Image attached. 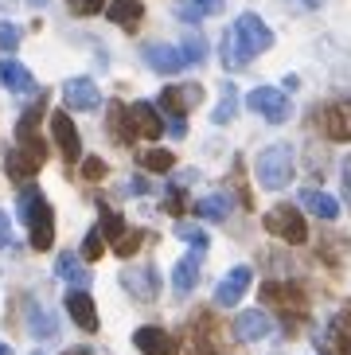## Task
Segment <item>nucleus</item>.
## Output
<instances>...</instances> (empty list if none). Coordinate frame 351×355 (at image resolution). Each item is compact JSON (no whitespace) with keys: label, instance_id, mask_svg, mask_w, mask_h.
<instances>
[{"label":"nucleus","instance_id":"1","mask_svg":"<svg viewBox=\"0 0 351 355\" xmlns=\"http://www.w3.org/2000/svg\"><path fill=\"white\" fill-rule=\"evenodd\" d=\"M273 47V32H269V24L254 12H242L234 20L227 35H223V67L227 71H238V67H246L254 55L269 51Z\"/></svg>","mask_w":351,"mask_h":355},{"label":"nucleus","instance_id":"2","mask_svg":"<svg viewBox=\"0 0 351 355\" xmlns=\"http://www.w3.org/2000/svg\"><path fill=\"white\" fill-rule=\"evenodd\" d=\"M16 207H20V219L28 223V230H31V246H35V250H51L55 211H51V203L43 199V191L28 184V188L20 191V199H16Z\"/></svg>","mask_w":351,"mask_h":355},{"label":"nucleus","instance_id":"3","mask_svg":"<svg viewBox=\"0 0 351 355\" xmlns=\"http://www.w3.org/2000/svg\"><path fill=\"white\" fill-rule=\"evenodd\" d=\"M297 172V157H293L289 145H269L266 153H258V164H254V176L266 191H281Z\"/></svg>","mask_w":351,"mask_h":355},{"label":"nucleus","instance_id":"4","mask_svg":"<svg viewBox=\"0 0 351 355\" xmlns=\"http://www.w3.org/2000/svg\"><path fill=\"white\" fill-rule=\"evenodd\" d=\"M262 223H266V230L281 242H293V246L309 242V223H305V215H300L297 207H289V203H277L273 211H266Z\"/></svg>","mask_w":351,"mask_h":355},{"label":"nucleus","instance_id":"5","mask_svg":"<svg viewBox=\"0 0 351 355\" xmlns=\"http://www.w3.org/2000/svg\"><path fill=\"white\" fill-rule=\"evenodd\" d=\"M262 301L277 309L281 320H285V328L300 324V320H305V313H309V301H305V293H300L297 285H277V282H269L266 289H262Z\"/></svg>","mask_w":351,"mask_h":355},{"label":"nucleus","instance_id":"6","mask_svg":"<svg viewBox=\"0 0 351 355\" xmlns=\"http://www.w3.org/2000/svg\"><path fill=\"white\" fill-rule=\"evenodd\" d=\"M246 105L254 110L258 117H266L269 125H285L293 117V105H289V94L277 90V86H254L246 98Z\"/></svg>","mask_w":351,"mask_h":355},{"label":"nucleus","instance_id":"7","mask_svg":"<svg viewBox=\"0 0 351 355\" xmlns=\"http://www.w3.org/2000/svg\"><path fill=\"white\" fill-rule=\"evenodd\" d=\"M316 347H320V355H351V309L336 313L316 332Z\"/></svg>","mask_w":351,"mask_h":355},{"label":"nucleus","instance_id":"8","mask_svg":"<svg viewBox=\"0 0 351 355\" xmlns=\"http://www.w3.org/2000/svg\"><path fill=\"white\" fill-rule=\"evenodd\" d=\"M203 102V86L199 83H180V86H164L160 90V110L168 117H184L187 110H196Z\"/></svg>","mask_w":351,"mask_h":355},{"label":"nucleus","instance_id":"9","mask_svg":"<svg viewBox=\"0 0 351 355\" xmlns=\"http://www.w3.org/2000/svg\"><path fill=\"white\" fill-rule=\"evenodd\" d=\"M51 133H55V145H59L62 160L67 164H78L83 160V141H78V129H74L71 114H51Z\"/></svg>","mask_w":351,"mask_h":355},{"label":"nucleus","instance_id":"10","mask_svg":"<svg viewBox=\"0 0 351 355\" xmlns=\"http://www.w3.org/2000/svg\"><path fill=\"white\" fill-rule=\"evenodd\" d=\"M234 340H242V344H258V340H266L269 332H273V320H269L266 309H246V313L234 316Z\"/></svg>","mask_w":351,"mask_h":355},{"label":"nucleus","instance_id":"11","mask_svg":"<svg viewBox=\"0 0 351 355\" xmlns=\"http://www.w3.org/2000/svg\"><path fill=\"white\" fill-rule=\"evenodd\" d=\"M320 129L328 133V141H351V98H340V102L324 105Z\"/></svg>","mask_w":351,"mask_h":355},{"label":"nucleus","instance_id":"12","mask_svg":"<svg viewBox=\"0 0 351 355\" xmlns=\"http://www.w3.org/2000/svg\"><path fill=\"white\" fill-rule=\"evenodd\" d=\"M141 55H145V63L153 67L156 74H180L187 67L184 51H180V47H172V43H145V47H141Z\"/></svg>","mask_w":351,"mask_h":355},{"label":"nucleus","instance_id":"13","mask_svg":"<svg viewBox=\"0 0 351 355\" xmlns=\"http://www.w3.org/2000/svg\"><path fill=\"white\" fill-rule=\"evenodd\" d=\"M121 285L133 293L137 301H156V293H160V273L153 266H133V270L121 273Z\"/></svg>","mask_w":351,"mask_h":355},{"label":"nucleus","instance_id":"14","mask_svg":"<svg viewBox=\"0 0 351 355\" xmlns=\"http://www.w3.org/2000/svg\"><path fill=\"white\" fill-rule=\"evenodd\" d=\"M250 282H254V270L250 266H234V270L219 282V289H215V304H223V309H230V304H238L242 301V293L250 289Z\"/></svg>","mask_w":351,"mask_h":355},{"label":"nucleus","instance_id":"15","mask_svg":"<svg viewBox=\"0 0 351 355\" xmlns=\"http://www.w3.org/2000/svg\"><path fill=\"white\" fill-rule=\"evenodd\" d=\"M62 102L71 105V110L90 114V110H98V105H102V94H98L94 78H71V83L62 86Z\"/></svg>","mask_w":351,"mask_h":355},{"label":"nucleus","instance_id":"16","mask_svg":"<svg viewBox=\"0 0 351 355\" xmlns=\"http://www.w3.org/2000/svg\"><path fill=\"white\" fill-rule=\"evenodd\" d=\"M133 344L141 347V355H180V347H176V340L164 332V328H137L133 332Z\"/></svg>","mask_w":351,"mask_h":355},{"label":"nucleus","instance_id":"17","mask_svg":"<svg viewBox=\"0 0 351 355\" xmlns=\"http://www.w3.org/2000/svg\"><path fill=\"white\" fill-rule=\"evenodd\" d=\"M67 313L71 320L83 328V332H98V309H94V297L83 289H71L67 293Z\"/></svg>","mask_w":351,"mask_h":355},{"label":"nucleus","instance_id":"18","mask_svg":"<svg viewBox=\"0 0 351 355\" xmlns=\"http://www.w3.org/2000/svg\"><path fill=\"white\" fill-rule=\"evenodd\" d=\"M129 121H133L137 137H160L164 133V121H160V114H156L153 102H133L129 105Z\"/></svg>","mask_w":351,"mask_h":355},{"label":"nucleus","instance_id":"19","mask_svg":"<svg viewBox=\"0 0 351 355\" xmlns=\"http://www.w3.org/2000/svg\"><path fill=\"white\" fill-rule=\"evenodd\" d=\"M0 86L12 90V94H28V90H35V78H31V71L24 63H16V59H0Z\"/></svg>","mask_w":351,"mask_h":355},{"label":"nucleus","instance_id":"20","mask_svg":"<svg viewBox=\"0 0 351 355\" xmlns=\"http://www.w3.org/2000/svg\"><path fill=\"white\" fill-rule=\"evenodd\" d=\"M40 164H43V160H40V157H31L28 148H20V145L12 148L8 157H4V168H8V176L16 180V184H24V180H31L35 172H40Z\"/></svg>","mask_w":351,"mask_h":355},{"label":"nucleus","instance_id":"21","mask_svg":"<svg viewBox=\"0 0 351 355\" xmlns=\"http://www.w3.org/2000/svg\"><path fill=\"white\" fill-rule=\"evenodd\" d=\"M105 16L117 24V28H125V32H133L137 24L145 20V4L141 0H114L110 8H105Z\"/></svg>","mask_w":351,"mask_h":355},{"label":"nucleus","instance_id":"22","mask_svg":"<svg viewBox=\"0 0 351 355\" xmlns=\"http://www.w3.org/2000/svg\"><path fill=\"white\" fill-rule=\"evenodd\" d=\"M199 254L203 250H191V254H184V258L176 261V270H172L176 293H191L196 289V282H199Z\"/></svg>","mask_w":351,"mask_h":355},{"label":"nucleus","instance_id":"23","mask_svg":"<svg viewBox=\"0 0 351 355\" xmlns=\"http://www.w3.org/2000/svg\"><path fill=\"white\" fill-rule=\"evenodd\" d=\"M234 211V203H230V196H223V191H211V196L196 199V215L207 223H223Z\"/></svg>","mask_w":351,"mask_h":355},{"label":"nucleus","instance_id":"24","mask_svg":"<svg viewBox=\"0 0 351 355\" xmlns=\"http://www.w3.org/2000/svg\"><path fill=\"white\" fill-rule=\"evenodd\" d=\"M223 4H227V0H176V16L184 24H199L203 16L223 12Z\"/></svg>","mask_w":351,"mask_h":355},{"label":"nucleus","instance_id":"25","mask_svg":"<svg viewBox=\"0 0 351 355\" xmlns=\"http://www.w3.org/2000/svg\"><path fill=\"white\" fill-rule=\"evenodd\" d=\"M55 273H59L67 285H74V289H86V285H90V270H86V266L74 258V254H59V261H55Z\"/></svg>","mask_w":351,"mask_h":355},{"label":"nucleus","instance_id":"26","mask_svg":"<svg viewBox=\"0 0 351 355\" xmlns=\"http://www.w3.org/2000/svg\"><path fill=\"white\" fill-rule=\"evenodd\" d=\"M28 332L35 336V340H55V336H59L55 313H47L43 304H31V309H28Z\"/></svg>","mask_w":351,"mask_h":355},{"label":"nucleus","instance_id":"27","mask_svg":"<svg viewBox=\"0 0 351 355\" xmlns=\"http://www.w3.org/2000/svg\"><path fill=\"white\" fill-rule=\"evenodd\" d=\"M300 203H305V207H309L316 219H328V223H332L336 215H340V203H336L332 196H324V191H316V188H305V191H300Z\"/></svg>","mask_w":351,"mask_h":355},{"label":"nucleus","instance_id":"28","mask_svg":"<svg viewBox=\"0 0 351 355\" xmlns=\"http://www.w3.org/2000/svg\"><path fill=\"white\" fill-rule=\"evenodd\" d=\"M110 133H114L121 145H133V141H137L133 121H129V105H121V102L110 105Z\"/></svg>","mask_w":351,"mask_h":355},{"label":"nucleus","instance_id":"29","mask_svg":"<svg viewBox=\"0 0 351 355\" xmlns=\"http://www.w3.org/2000/svg\"><path fill=\"white\" fill-rule=\"evenodd\" d=\"M234 114H238V90H234V83H227L223 86V98H219V105H215V114H211V121H215V125H227V121H234Z\"/></svg>","mask_w":351,"mask_h":355},{"label":"nucleus","instance_id":"30","mask_svg":"<svg viewBox=\"0 0 351 355\" xmlns=\"http://www.w3.org/2000/svg\"><path fill=\"white\" fill-rule=\"evenodd\" d=\"M141 168H148V172H160V176H168L176 168V157L168 153V148H148V153H141Z\"/></svg>","mask_w":351,"mask_h":355},{"label":"nucleus","instance_id":"31","mask_svg":"<svg viewBox=\"0 0 351 355\" xmlns=\"http://www.w3.org/2000/svg\"><path fill=\"white\" fill-rule=\"evenodd\" d=\"M98 230H102V234H105V242H117V239H121V234H125V230H129V227H125V219H121V215H117V211L102 207V227H98Z\"/></svg>","mask_w":351,"mask_h":355},{"label":"nucleus","instance_id":"32","mask_svg":"<svg viewBox=\"0 0 351 355\" xmlns=\"http://www.w3.org/2000/svg\"><path fill=\"white\" fill-rule=\"evenodd\" d=\"M141 242H145V234H141V230H125L121 239L114 242V254H121V258H133Z\"/></svg>","mask_w":351,"mask_h":355},{"label":"nucleus","instance_id":"33","mask_svg":"<svg viewBox=\"0 0 351 355\" xmlns=\"http://www.w3.org/2000/svg\"><path fill=\"white\" fill-rule=\"evenodd\" d=\"M180 51H184L187 67L203 63V59H207V40H203V35H191V40H184V47H180Z\"/></svg>","mask_w":351,"mask_h":355},{"label":"nucleus","instance_id":"34","mask_svg":"<svg viewBox=\"0 0 351 355\" xmlns=\"http://www.w3.org/2000/svg\"><path fill=\"white\" fill-rule=\"evenodd\" d=\"M102 250H105V234H102V230H90L86 242H83V258L86 261H98V258H102Z\"/></svg>","mask_w":351,"mask_h":355},{"label":"nucleus","instance_id":"35","mask_svg":"<svg viewBox=\"0 0 351 355\" xmlns=\"http://www.w3.org/2000/svg\"><path fill=\"white\" fill-rule=\"evenodd\" d=\"M176 234H180V239H184V242H191L196 250H207V234H203V230L187 227V223H176Z\"/></svg>","mask_w":351,"mask_h":355},{"label":"nucleus","instance_id":"36","mask_svg":"<svg viewBox=\"0 0 351 355\" xmlns=\"http://www.w3.org/2000/svg\"><path fill=\"white\" fill-rule=\"evenodd\" d=\"M0 47L4 51H16L20 47V28L16 24H0Z\"/></svg>","mask_w":351,"mask_h":355},{"label":"nucleus","instance_id":"37","mask_svg":"<svg viewBox=\"0 0 351 355\" xmlns=\"http://www.w3.org/2000/svg\"><path fill=\"white\" fill-rule=\"evenodd\" d=\"M105 0H67V8L74 12V16H94V12H102Z\"/></svg>","mask_w":351,"mask_h":355},{"label":"nucleus","instance_id":"38","mask_svg":"<svg viewBox=\"0 0 351 355\" xmlns=\"http://www.w3.org/2000/svg\"><path fill=\"white\" fill-rule=\"evenodd\" d=\"M83 176L86 180H102L105 176V160L102 157H86L83 160Z\"/></svg>","mask_w":351,"mask_h":355},{"label":"nucleus","instance_id":"39","mask_svg":"<svg viewBox=\"0 0 351 355\" xmlns=\"http://www.w3.org/2000/svg\"><path fill=\"white\" fill-rule=\"evenodd\" d=\"M164 207H168V215H180V211L187 207V203H184V191L176 188V184L168 188V203H164Z\"/></svg>","mask_w":351,"mask_h":355},{"label":"nucleus","instance_id":"40","mask_svg":"<svg viewBox=\"0 0 351 355\" xmlns=\"http://www.w3.org/2000/svg\"><path fill=\"white\" fill-rule=\"evenodd\" d=\"M343 199L351 203V157L343 160Z\"/></svg>","mask_w":351,"mask_h":355},{"label":"nucleus","instance_id":"41","mask_svg":"<svg viewBox=\"0 0 351 355\" xmlns=\"http://www.w3.org/2000/svg\"><path fill=\"white\" fill-rule=\"evenodd\" d=\"M168 133H172V137H184V133H187L184 117H168Z\"/></svg>","mask_w":351,"mask_h":355},{"label":"nucleus","instance_id":"42","mask_svg":"<svg viewBox=\"0 0 351 355\" xmlns=\"http://www.w3.org/2000/svg\"><path fill=\"white\" fill-rule=\"evenodd\" d=\"M12 242V230H8V215L0 211V246H8Z\"/></svg>","mask_w":351,"mask_h":355},{"label":"nucleus","instance_id":"43","mask_svg":"<svg viewBox=\"0 0 351 355\" xmlns=\"http://www.w3.org/2000/svg\"><path fill=\"white\" fill-rule=\"evenodd\" d=\"M62 355H94L90 347H71V352H62Z\"/></svg>","mask_w":351,"mask_h":355},{"label":"nucleus","instance_id":"44","mask_svg":"<svg viewBox=\"0 0 351 355\" xmlns=\"http://www.w3.org/2000/svg\"><path fill=\"white\" fill-rule=\"evenodd\" d=\"M300 4H305V8H320V0H300Z\"/></svg>","mask_w":351,"mask_h":355},{"label":"nucleus","instance_id":"45","mask_svg":"<svg viewBox=\"0 0 351 355\" xmlns=\"http://www.w3.org/2000/svg\"><path fill=\"white\" fill-rule=\"evenodd\" d=\"M0 355H16V352H12V347H8V344H0Z\"/></svg>","mask_w":351,"mask_h":355},{"label":"nucleus","instance_id":"46","mask_svg":"<svg viewBox=\"0 0 351 355\" xmlns=\"http://www.w3.org/2000/svg\"><path fill=\"white\" fill-rule=\"evenodd\" d=\"M28 4H35V8H43V4H47V0H28Z\"/></svg>","mask_w":351,"mask_h":355},{"label":"nucleus","instance_id":"47","mask_svg":"<svg viewBox=\"0 0 351 355\" xmlns=\"http://www.w3.org/2000/svg\"><path fill=\"white\" fill-rule=\"evenodd\" d=\"M35 355H43V352H35Z\"/></svg>","mask_w":351,"mask_h":355}]
</instances>
